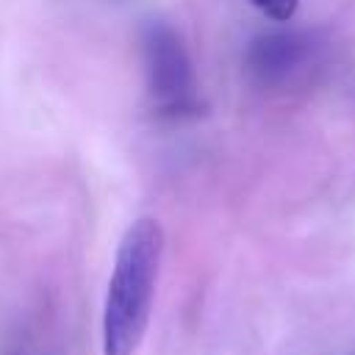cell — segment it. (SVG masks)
Segmentation results:
<instances>
[{"label": "cell", "instance_id": "obj_1", "mask_svg": "<svg viewBox=\"0 0 355 355\" xmlns=\"http://www.w3.org/2000/svg\"><path fill=\"white\" fill-rule=\"evenodd\" d=\"M164 255V230L155 219H136L114 258V272L108 280L105 308H103V352L105 355H133L144 338L155 280Z\"/></svg>", "mask_w": 355, "mask_h": 355}, {"label": "cell", "instance_id": "obj_2", "mask_svg": "<svg viewBox=\"0 0 355 355\" xmlns=\"http://www.w3.org/2000/svg\"><path fill=\"white\" fill-rule=\"evenodd\" d=\"M144 89L155 119L180 125L200 116V86L189 50L178 31L164 19H147L139 33Z\"/></svg>", "mask_w": 355, "mask_h": 355}, {"label": "cell", "instance_id": "obj_3", "mask_svg": "<svg viewBox=\"0 0 355 355\" xmlns=\"http://www.w3.org/2000/svg\"><path fill=\"white\" fill-rule=\"evenodd\" d=\"M324 61V42L311 31H269L250 42L244 64L263 89H294Z\"/></svg>", "mask_w": 355, "mask_h": 355}]
</instances>
